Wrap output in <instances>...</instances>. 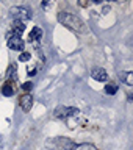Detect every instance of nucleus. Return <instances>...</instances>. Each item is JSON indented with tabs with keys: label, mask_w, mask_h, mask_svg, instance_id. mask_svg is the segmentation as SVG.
Masks as SVG:
<instances>
[{
	"label": "nucleus",
	"mask_w": 133,
	"mask_h": 150,
	"mask_svg": "<svg viewBox=\"0 0 133 150\" xmlns=\"http://www.w3.org/2000/svg\"><path fill=\"white\" fill-rule=\"evenodd\" d=\"M119 77H121V80L125 84H129V86H132V84H133V74L132 72H121Z\"/></svg>",
	"instance_id": "nucleus-11"
},
{
	"label": "nucleus",
	"mask_w": 133,
	"mask_h": 150,
	"mask_svg": "<svg viewBox=\"0 0 133 150\" xmlns=\"http://www.w3.org/2000/svg\"><path fill=\"white\" fill-rule=\"evenodd\" d=\"M11 31H13L16 36H21L22 33L25 31V23H23V22H19V21H14L13 27H11Z\"/></svg>",
	"instance_id": "nucleus-10"
},
{
	"label": "nucleus",
	"mask_w": 133,
	"mask_h": 150,
	"mask_svg": "<svg viewBox=\"0 0 133 150\" xmlns=\"http://www.w3.org/2000/svg\"><path fill=\"white\" fill-rule=\"evenodd\" d=\"M91 77L94 80H97V81H102V83L108 81V74H107V70L102 69V67H94L92 72H91Z\"/></svg>",
	"instance_id": "nucleus-7"
},
{
	"label": "nucleus",
	"mask_w": 133,
	"mask_h": 150,
	"mask_svg": "<svg viewBox=\"0 0 133 150\" xmlns=\"http://www.w3.org/2000/svg\"><path fill=\"white\" fill-rule=\"evenodd\" d=\"M74 150H99L96 145H92V144H78V145H75Z\"/></svg>",
	"instance_id": "nucleus-13"
},
{
	"label": "nucleus",
	"mask_w": 133,
	"mask_h": 150,
	"mask_svg": "<svg viewBox=\"0 0 133 150\" xmlns=\"http://www.w3.org/2000/svg\"><path fill=\"white\" fill-rule=\"evenodd\" d=\"M16 72H17V64L16 63H11L6 67V77L8 78H14V77H16Z\"/></svg>",
	"instance_id": "nucleus-12"
},
{
	"label": "nucleus",
	"mask_w": 133,
	"mask_h": 150,
	"mask_svg": "<svg viewBox=\"0 0 133 150\" xmlns=\"http://www.w3.org/2000/svg\"><path fill=\"white\" fill-rule=\"evenodd\" d=\"M78 108H68V106H58L55 110V117L64 119V117H70V116H77L78 114Z\"/></svg>",
	"instance_id": "nucleus-4"
},
{
	"label": "nucleus",
	"mask_w": 133,
	"mask_h": 150,
	"mask_svg": "<svg viewBox=\"0 0 133 150\" xmlns=\"http://www.w3.org/2000/svg\"><path fill=\"white\" fill-rule=\"evenodd\" d=\"M58 22H61L64 27H68V28H70V30H74L77 33H86L88 31V28H86V25H85V22L82 19L68 13V11L58 13Z\"/></svg>",
	"instance_id": "nucleus-1"
},
{
	"label": "nucleus",
	"mask_w": 133,
	"mask_h": 150,
	"mask_svg": "<svg viewBox=\"0 0 133 150\" xmlns=\"http://www.w3.org/2000/svg\"><path fill=\"white\" fill-rule=\"evenodd\" d=\"M105 92L110 94V96H115V94L117 92V86H116V84H113V83H108L105 86Z\"/></svg>",
	"instance_id": "nucleus-14"
},
{
	"label": "nucleus",
	"mask_w": 133,
	"mask_h": 150,
	"mask_svg": "<svg viewBox=\"0 0 133 150\" xmlns=\"http://www.w3.org/2000/svg\"><path fill=\"white\" fill-rule=\"evenodd\" d=\"M9 14H11V17H14L19 22H23V21L31 19L30 11H28L27 8H23V6H13L11 9H9Z\"/></svg>",
	"instance_id": "nucleus-3"
},
{
	"label": "nucleus",
	"mask_w": 133,
	"mask_h": 150,
	"mask_svg": "<svg viewBox=\"0 0 133 150\" xmlns=\"http://www.w3.org/2000/svg\"><path fill=\"white\" fill-rule=\"evenodd\" d=\"M30 58H31V55L28 53V52H22V53L19 55V59H21V61H28Z\"/></svg>",
	"instance_id": "nucleus-15"
},
{
	"label": "nucleus",
	"mask_w": 133,
	"mask_h": 150,
	"mask_svg": "<svg viewBox=\"0 0 133 150\" xmlns=\"http://www.w3.org/2000/svg\"><path fill=\"white\" fill-rule=\"evenodd\" d=\"M22 89H23V91H30V89H33V83H31V81L23 83V84H22Z\"/></svg>",
	"instance_id": "nucleus-16"
},
{
	"label": "nucleus",
	"mask_w": 133,
	"mask_h": 150,
	"mask_svg": "<svg viewBox=\"0 0 133 150\" xmlns=\"http://www.w3.org/2000/svg\"><path fill=\"white\" fill-rule=\"evenodd\" d=\"M6 42H8V47L11 50L21 52V53H22L23 47H25V42L22 41L21 36H13V38H9V39H6Z\"/></svg>",
	"instance_id": "nucleus-5"
},
{
	"label": "nucleus",
	"mask_w": 133,
	"mask_h": 150,
	"mask_svg": "<svg viewBox=\"0 0 133 150\" xmlns=\"http://www.w3.org/2000/svg\"><path fill=\"white\" fill-rule=\"evenodd\" d=\"M2 94H3L5 97H11L13 94H14V84H13L11 80H8V81L2 86Z\"/></svg>",
	"instance_id": "nucleus-9"
},
{
	"label": "nucleus",
	"mask_w": 133,
	"mask_h": 150,
	"mask_svg": "<svg viewBox=\"0 0 133 150\" xmlns=\"http://www.w3.org/2000/svg\"><path fill=\"white\" fill-rule=\"evenodd\" d=\"M19 105H21L23 112H28L33 106V96H30V94H23V96H21V98H19Z\"/></svg>",
	"instance_id": "nucleus-6"
},
{
	"label": "nucleus",
	"mask_w": 133,
	"mask_h": 150,
	"mask_svg": "<svg viewBox=\"0 0 133 150\" xmlns=\"http://www.w3.org/2000/svg\"><path fill=\"white\" fill-rule=\"evenodd\" d=\"M75 144L72 139L64 138V136H58V138H52L46 142V147L50 150H74Z\"/></svg>",
	"instance_id": "nucleus-2"
},
{
	"label": "nucleus",
	"mask_w": 133,
	"mask_h": 150,
	"mask_svg": "<svg viewBox=\"0 0 133 150\" xmlns=\"http://www.w3.org/2000/svg\"><path fill=\"white\" fill-rule=\"evenodd\" d=\"M41 38H42V30L39 27H35L30 31V35H28V41H30V42H36V41H39Z\"/></svg>",
	"instance_id": "nucleus-8"
}]
</instances>
